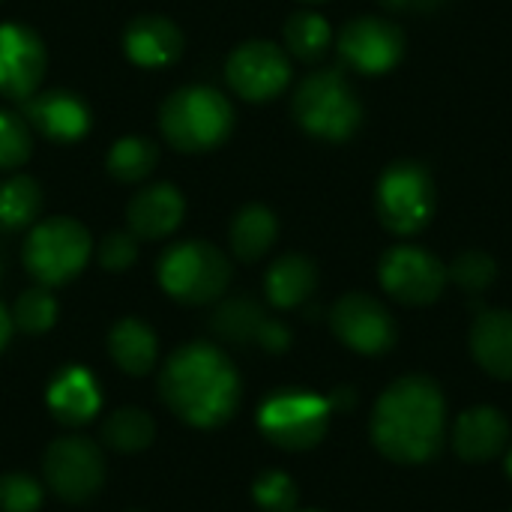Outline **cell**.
I'll return each instance as SVG.
<instances>
[{"label":"cell","mask_w":512,"mask_h":512,"mask_svg":"<svg viewBox=\"0 0 512 512\" xmlns=\"http://www.w3.org/2000/svg\"><path fill=\"white\" fill-rule=\"evenodd\" d=\"M57 321V300L51 297V291L45 285L39 288H27L12 309V324L24 333H45L51 330Z\"/></svg>","instance_id":"cell-29"},{"label":"cell","mask_w":512,"mask_h":512,"mask_svg":"<svg viewBox=\"0 0 512 512\" xmlns=\"http://www.w3.org/2000/svg\"><path fill=\"white\" fill-rule=\"evenodd\" d=\"M129 512H138V510H129Z\"/></svg>","instance_id":"cell-40"},{"label":"cell","mask_w":512,"mask_h":512,"mask_svg":"<svg viewBox=\"0 0 512 512\" xmlns=\"http://www.w3.org/2000/svg\"><path fill=\"white\" fill-rule=\"evenodd\" d=\"M165 141L180 153H204L219 147L234 129V105L207 84L174 90L159 111Z\"/></svg>","instance_id":"cell-3"},{"label":"cell","mask_w":512,"mask_h":512,"mask_svg":"<svg viewBox=\"0 0 512 512\" xmlns=\"http://www.w3.org/2000/svg\"><path fill=\"white\" fill-rule=\"evenodd\" d=\"M444 393L432 378L408 375L384 390L372 414L375 447L402 465L429 462L444 444Z\"/></svg>","instance_id":"cell-2"},{"label":"cell","mask_w":512,"mask_h":512,"mask_svg":"<svg viewBox=\"0 0 512 512\" xmlns=\"http://www.w3.org/2000/svg\"><path fill=\"white\" fill-rule=\"evenodd\" d=\"M138 258V237L126 231H114L99 243V264L105 270H129Z\"/></svg>","instance_id":"cell-34"},{"label":"cell","mask_w":512,"mask_h":512,"mask_svg":"<svg viewBox=\"0 0 512 512\" xmlns=\"http://www.w3.org/2000/svg\"><path fill=\"white\" fill-rule=\"evenodd\" d=\"M510 441L507 417L495 408H471L456 420L453 447L468 462H489L495 459Z\"/></svg>","instance_id":"cell-19"},{"label":"cell","mask_w":512,"mask_h":512,"mask_svg":"<svg viewBox=\"0 0 512 512\" xmlns=\"http://www.w3.org/2000/svg\"><path fill=\"white\" fill-rule=\"evenodd\" d=\"M309 512H315V510H309Z\"/></svg>","instance_id":"cell-42"},{"label":"cell","mask_w":512,"mask_h":512,"mask_svg":"<svg viewBox=\"0 0 512 512\" xmlns=\"http://www.w3.org/2000/svg\"><path fill=\"white\" fill-rule=\"evenodd\" d=\"M231 282L228 258L207 240L174 243L159 258V285L180 303L204 306L225 294Z\"/></svg>","instance_id":"cell-7"},{"label":"cell","mask_w":512,"mask_h":512,"mask_svg":"<svg viewBox=\"0 0 512 512\" xmlns=\"http://www.w3.org/2000/svg\"><path fill=\"white\" fill-rule=\"evenodd\" d=\"M12 315L0 306V351L6 348V342H9V336H12Z\"/></svg>","instance_id":"cell-37"},{"label":"cell","mask_w":512,"mask_h":512,"mask_svg":"<svg viewBox=\"0 0 512 512\" xmlns=\"http://www.w3.org/2000/svg\"><path fill=\"white\" fill-rule=\"evenodd\" d=\"M90 252L93 240L81 222L69 216H51L33 225V231L27 234L24 267L39 285L54 288L75 279L87 267Z\"/></svg>","instance_id":"cell-6"},{"label":"cell","mask_w":512,"mask_h":512,"mask_svg":"<svg viewBox=\"0 0 512 512\" xmlns=\"http://www.w3.org/2000/svg\"><path fill=\"white\" fill-rule=\"evenodd\" d=\"M333 333L360 354H384L396 342V321L369 294H345L330 312Z\"/></svg>","instance_id":"cell-14"},{"label":"cell","mask_w":512,"mask_h":512,"mask_svg":"<svg viewBox=\"0 0 512 512\" xmlns=\"http://www.w3.org/2000/svg\"><path fill=\"white\" fill-rule=\"evenodd\" d=\"M471 354L495 378H512V312L486 309L471 327Z\"/></svg>","instance_id":"cell-20"},{"label":"cell","mask_w":512,"mask_h":512,"mask_svg":"<svg viewBox=\"0 0 512 512\" xmlns=\"http://www.w3.org/2000/svg\"><path fill=\"white\" fill-rule=\"evenodd\" d=\"M183 213H186V201H183L180 189L171 183H156V186L141 189L129 201L126 222L135 237L162 240L171 231H177V225L183 222Z\"/></svg>","instance_id":"cell-17"},{"label":"cell","mask_w":512,"mask_h":512,"mask_svg":"<svg viewBox=\"0 0 512 512\" xmlns=\"http://www.w3.org/2000/svg\"><path fill=\"white\" fill-rule=\"evenodd\" d=\"M225 78L240 99L267 102L288 87L291 63H288V54L276 42L252 39L231 51L225 63Z\"/></svg>","instance_id":"cell-11"},{"label":"cell","mask_w":512,"mask_h":512,"mask_svg":"<svg viewBox=\"0 0 512 512\" xmlns=\"http://www.w3.org/2000/svg\"><path fill=\"white\" fill-rule=\"evenodd\" d=\"M507 474H510V480H512V447H510V453H507Z\"/></svg>","instance_id":"cell-38"},{"label":"cell","mask_w":512,"mask_h":512,"mask_svg":"<svg viewBox=\"0 0 512 512\" xmlns=\"http://www.w3.org/2000/svg\"><path fill=\"white\" fill-rule=\"evenodd\" d=\"M378 279L390 297L405 306H429L444 294V264L420 246H393L378 264Z\"/></svg>","instance_id":"cell-10"},{"label":"cell","mask_w":512,"mask_h":512,"mask_svg":"<svg viewBox=\"0 0 512 512\" xmlns=\"http://www.w3.org/2000/svg\"><path fill=\"white\" fill-rule=\"evenodd\" d=\"M297 123L324 141H348L363 123V102L351 81L336 69H321L303 78L294 93Z\"/></svg>","instance_id":"cell-4"},{"label":"cell","mask_w":512,"mask_h":512,"mask_svg":"<svg viewBox=\"0 0 512 512\" xmlns=\"http://www.w3.org/2000/svg\"><path fill=\"white\" fill-rule=\"evenodd\" d=\"M153 417L138 408H120L102 423V441L117 453H141L153 444Z\"/></svg>","instance_id":"cell-27"},{"label":"cell","mask_w":512,"mask_h":512,"mask_svg":"<svg viewBox=\"0 0 512 512\" xmlns=\"http://www.w3.org/2000/svg\"><path fill=\"white\" fill-rule=\"evenodd\" d=\"M336 48L351 69L363 75H384L402 60L405 33L387 18L360 15L339 30Z\"/></svg>","instance_id":"cell-12"},{"label":"cell","mask_w":512,"mask_h":512,"mask_svg":"<svg viewBox=\"0 0 512 512\" xmlns=\"http://www.w3.org/2000/svg\"><path fill=\"white\" fill-rule=\"evenodd\" d=\"M42 507V486L27 474L0 477V512H36Z\"/></svg>","instance_id":"cell-33"},{"label":"cell","mask_w":512,"mask_h":512,"mask_svg":"<svg viewBox=\"0 0 512 512\" xmlns=\"http://www.w3.org/2000/svg\"><path fill=\"white\" fill-rule=\"evenodd\" d=\"M387 9H399V12H432L447 0H381Z\"/></svg>","instance_id":"cell-36"},{"label":"cell","mask_w":512,"mask_h":512,"mask_svg":"<svg viewBox=\"0 0 512 512\" xmlns=\"http://www.w3.org/2000/svg\"><path fill=\"white\" fill-rule=\"evenodd\" d=\"M330 399L309 390H276L258 408L261 435L282 450H309L327 435Z\"/></svg>","instance_id":"cell-8"},{"label":"cell","mask_w":512,"mask_h":512,"mask_svg":"<svg viewBox=\"0 0 512 512\" xmlns=\"http://www.w3.org/2000/svg\"><path fill=\"white\" fill-rule=\"evenodd\" d=\"M108 351H111V360L126 375L138 378V375H147L153 369L156 354H159V342H156V333L144 321L123 318L108 333Z\"/></svg>","instance_id":"cell-22"},{"label":"cell","mask_w":512,"mask_h":512,"mask_svg":"<svg viewBox=\"0 0 512 512\" xmlns=\"http://www.w3.org/2000/svg\"><path fill=\"white\" fill-rule=\"evenodd\" d=\"M123 48L132 63L144 69H159L183 54V33L165 15H138L123 30Z\"/></svg>","instance_id":"cell-16"},{"label":"cell","mask_w":512,"mask_h":512,"mask_svg":"<svg viewBox=\"0 0 512 512\" xmlns=\"http://www.w3.org/2000/svg\"><path fill=\"white\" fill-rule=\"evenodd\" d=\"M168 411L198 429L222 426L240 405V375L225 351L207 342L177 348L159 375Z\"/></svg>","instance_id":"cell-1"},{"label":"cell","mask_w":512,"mask_h":512,"mask_svg":"<svg viewBox=\"0 0 512 512\" xmlns=\"http://www.w3.org/2000/svg\"><path fill=\"white\" fill-rule=\"evenodd\" d=\"M42 210V189L33 177L15 174L0 183V225L9 231L27 228Z\"/></svg>","instance_id":"cell-26"},{"label":"cell","mask_w":512,"mask_h":512,"mask_svg":"<svg viewBox=\"0 0 512 512\" xmlns=\"http://www.w3.org/2000/svg\"><path fill=\"white\" fill-rule=\"evenodd\" d=\"M300 3H327V0H300Z\"/></svg>","instance_id":"cell-39"},{"label":"cell","mask_w":512,"mask_h":512,"mask_svg":"<svg viewBox=\"0 0 512 512\" xmlns=\"http://www.w3.org/2000/svg\"><path fill=\"white\" fill-rule=\"evenodd\" d=\"M33 150L30 126L21 114L0 111V168H18Z\"/></svg>","instance_id":"cell-31"},{"label":"cell","mask_w":512,"mask_h":512,"mask_svg":"<svg viewBox=\"0 0 512 512\" xmlns=\"http://www.w3.org/2000/svg\"><path fill=\"white\" fill-rule=\"evenodd\" d=\"M279 237V222L270 207L246 204L231 222V249L240 261H258Z\"/></svg>","instance_id":"cell-23"},{"label":"cell","mask_w":512,"mask_h":512,"mask_svg":"<svg viewBox=\"0 0 512 512\" xmlns=\"http://www.w3.org/2000/svg\"><path fill=\"white\" fill-rule=\"evenodd\" d=\"M264 288H267V300L276 309L303 306L318 288V267L306 255H282L279 261L270 264Z\"/></svg>","instance_id":"cell-21"},{"label":"cell","mask_w":512,"mask_h":512,"mask_svg":"<svg viewBox=\"0 0 512 512\" xmlns=\"http://www.w3.org/2000/svg\"><path fill=\"white\" fill-rule=\"evenodd\" d=\"M48 54L36 30L18 21L0 24V96L24 102L30 99L45 75Z\"/></svg>","instance_id":"cell-13"},{"label":"cell","mask_w":512,"mask_h":512,"mask_svg":"<svg viewBox=\"0 0 512 512\" xmlns=\"http://www.w3.org/2000/svg\"><path fill=\"white\" fill-rule=\"evenodd\" d=\"M42 474L48 489L66 504H84L99 495L105 483L102 450L84 435H66L48 444L42 456Z\"/></svg>","instance_id":"cell-9"},{"label":"cell","mask_w":512,"mask_h":512,"mask_svg":"<svg viewBox=\"0 0 512 512\" xmlns=\"http://www.w3.org/2000/svg\"><path fill=\"white\" fill-rule=\"evenodd\" d=\"M267 312L252 297L225 300L213 315V330L225 342H258L267 327Z\"/></svg>","instance_id":"cell-24"},{"label":"cell","mask_w":512,"mask_h":512,"mask_svg":"<svg viewBox=\"0 0 512 512\" xmlns=\"http://www.w3.org/2000/svg\"><path fill=\"white\" fill-rule=\"evenodd\" d=\"M438 207L435 180L426 165L414 159H399L384 168L375 189V210L387 231L411 237L423 231Z\"/></svg>","instance_id":"cell-5"},{"label":"cell","mask_w":512,"mask_h":512,"mask_svg":"<svg viewBox=\"0 0 512 512\" xmlns=\"http://www.w3.org/2000/svg\"><path fill=\"white\" fill-rule=\"evenodd\" d=\"M21 117L27 120V126L60 144H72L90 129V108L72 90H36L30 99H24Z\"/></svg>","instance_id":"cell-15"},{"label":"cell","mask_w":512,"mask_h":512,"mask_svg":"<svg viewBox=\"0 0 512 512\" xmlns=\"http://www.w3.org/2000/svg\"><path fill=\"white\" fill-rule=\"evenodd\" d=\"M48 411L63 426H84L99 411V384L84 366H66L48 384Z\"/></svg>","instance_id":"cell-18"},{"label":"cell","mask_w":512,"mask_h":512,"mask_svg":"<svg viewBox=\"0 0 512 512\" xmlns=\"http://www.w3.org/2000/svg\"><path fill=\"white\" fill-rule=\"evenodd\" d=\"M258 345L264 348V351H270V354H282L288 345H291V330L282 324V321H267V327H264V333H261V339H258Z\"/></svg>","instance_id":"cell-35"},{"label":"cell","mask_w":512,"mask_h":512,"mask_svg":"<svg viewBox=\"0 0 512 512\" xmlns=\"http://www.w3.org/2000/svg\"><path fill=\"white\" fill-rule=\"evenodd\" d=\"M0 273H3V267H0Z\"/></svg>","instance_id":"cell-41"},{"label":"cell","mask_w":512,"mask_h":512,"mask_svg":"<svg viewBox=\"0 0 512 512\" xmlns=\"http://www.w3.org/2000/svg\"><path fill=\"white\" fill-rule=\"evenodd\" d=\"M495 273H498V267H495L492 255L471 249V252H462V255L450 264L447 279H453V282H456L462 291H468V294H483V291L495 282Z\"/></svg>","instance_id":"cell-30"},{"label":"cell","mask_w":512,"mask_h":512,"mask_svg":"<svg viewBox=\"0 0 512 512\" xmlns=\"http://www.w3.org/2000/svg\"><path fill=\"white\" fill-rule=\"evenodd\" d=\"M252 498L264 512H294L297 507V486L282 471H267L255 480Z\"/></svg>","instance_id":"cell-32"},{"label":"cell","mask_w":512,"mask_h":512,"mask_svg":"<svg viewBox=\"0 0 512 512\" xmlns=\"http://www.w3.org/2000/svg\"><path fill=\"white\" fill-rule=\"evenodd\" d=\"M159 162V147L150 141V138H141V135H126L120 141L111 144L108 150V174L120 183H138L144 180Z\"/></svg>","instance_id":"cell-25"},{"label":"cell","mask_w":512,"mask_h":512,"mask_svg":"<svg viewBox=\"0 0 512 512\" xmlns=\"http://www.w3.org/2000/svg\"><path fill=\"white\" fill-rule=\"evenodd\" d=\"M330 42H333V30L327 18H321L318 12H294L285 21V45L300 60H309V63L321 60Z\"/></svg>","instance_id":"cell-28"}]
</instances>
